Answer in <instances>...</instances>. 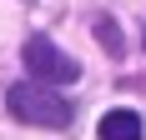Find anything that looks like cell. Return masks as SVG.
Returning <instances> with one entry per match:
<instances>
[{
  "mask_svg": "<svg viewBox=\"0 0 146 140\" xmlns=\"http://www.w3.org/2000/svg\"><path fill=\"white\" fill-rule=\"evenodd\" d=\"M20 60H25L30 80H40V85H76L81 80V65H76L56 40H45V35H30L25 50H20Z\"/></svg>",
  "mask_w": 146,
  "mask_h": 140,
  "instance_id": "2",
  "label": "cell"
},
{
  "mask_svg": "<svg viewBox=\"0 0 146 140\" xmlns=\"http://www.w3.org/2000/svg\"><path fill=\"white\" fill-rule=\"evenodd\" d=\"M96 135L101 140H146V125L136 110H106L101 125H96Z\"/></svg>",
  "mask_w": 146,
  "mask_h": 140,
  "instance_id": "3",
  "label": "cell"
},
{
  "mask_svg": "<svg viewBox=\"0 0 146 140\" xmlns=\"http://www.w3.org/2000/svg\"><path fill=\"white\" fill-rule=\"evenodd\" d=\"M5 105H10L15 120L25 125H45V130H66L76 120V105L66 95H56V85H40V80H20L5 90Z\"/></svg>",
  "mask_w": 146,
  "mask_h": 140,
  "instance_id": "1",
  "label": "cell"
},
{
  "mask_svg": "<svg viewBox=\"0 0 146 140\" xmlns=\"http://www.w3.org/2000/svg\"><path fill=\"white\" fill-rule=\"evenodd\" d=\"M96 35H101V45L111 50V55H121V50H126V45H121V35H116V20H111V15H101V20H96Z\"/></svg>",
  "mask_w": 146,
  "mask_h": 140,
  "instance_id": "4",
  "label": "cell"
}]
</instances>
